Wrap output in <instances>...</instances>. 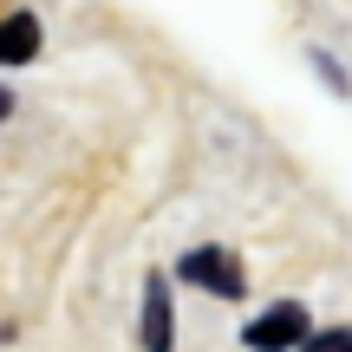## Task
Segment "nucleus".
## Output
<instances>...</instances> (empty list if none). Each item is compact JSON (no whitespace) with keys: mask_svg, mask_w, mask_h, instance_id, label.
<instances>
[{"mask_svg":"<svg viewBox=\"0 0 352 352\" xmlns=\"http://www.w3.org/2000/svg\"><path fill=\"white\" fill-rule=\"evenodd\" d=\"M307 333H314L307 307H300V300H280V307H267V314L254 320L241 340H248L254 352H294V346H307Z\"/></svg>","mask_w":352,"mask_h":352,"instance_id":"obj_2","label":"nucleus"},{"mask_svg":"<svg viewBox=\"0 0 352 352\" xmlns=\"http://www.w3.org/2000/svg\"><path fill=\"white\" fill-rule=\"evenodd\" d=\"M7 111H13V91H7V85H0V118H7Z\"/></svg>","mask_w":352,"mask_h":352,"instance_id":"obj_6","label":"nucleus"},{"mask_svg":"<svg viewBox=\"0 0 352 352\" xmlns=\"http://www.w3.org/2000/svg\"><path fill=\"white\" fill-rule=\"evenodd\" d=\"M39 59V20L33 13H7L0 20V65H33Z\"/></svg>","mask_w":352,"mask_h":352,"instance_id":"obj_4","label":"nucleus"},{"mask_svg":"<svg viewBox=\"0 0 352 352\" xmlns=\"http://www.w3.org/2000/svg\"><path fill=\"white\" fill-rule=\"evenodd\" d=\"M144 352H170L176 346V320H170V280L151 274L144 280V327H138Z\"/></svg>","mask_w":352,"mask_h":352,"instance_id":"obj_3","label":"nucleus"},{"mask_svg":"<svg viewBox=\"0 0 352 352\" xmlns=\"http://www.w3.org/2000/svg\"><path fill=\"white\" fill-rule=\"evenodd\" d=\"M300 352H352V327H333V333H307Z\"/></svg>","mask_w":352,"mask_h":352,"instance_id":"obj_5","label":"nucleus"},{"mask_svg":"<svg viewBox=\"0 0 352 352\" xmlns=\"http://www.w3.org/2000/svg\"><path fill=\"white\" fill-rule=\"evenodd\" d=\"M183 280L202 294H215V300H241L248 294V274H241V261L228 248H189L183 254Z\"/></svg>","mask_w":352,"mask_h":352,"instance_id":"obj_1","label":"nucleus"}]
</instances>
